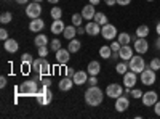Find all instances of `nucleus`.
<instances>
[{
    "instance_id": "obj_30",
    "label": "nucleus",
    "mask_w": 160,
    "mask_h": 119,
    "mask_svg": "<svg viewBox=\"0 0 160 119\" xmlns=\"http://www.w3.org/2000/svg\"><path fill=\"white\" fill-rule=\"evenodd\" d=\"M93 19H95V21H96L98 24H101V26L108 24V16H106V15H104L102 11H98L96 15H95V18H93Z\"/></svg>"
},
{
    "instance_id": "obj_29",
    "label": "nucleus",
    "mask_w": 160,
    "mask_h": 119,
    "mask_svg": "<svg viewBox=\"0 0 160 119\" xmlns=\"http://www.w3.org/2000/svg\"><path fill=\"white\" fill-rule=\"evenodd\" d=\"M149 32H151V29L148 28V26L141 24V26H138V29H136V37H148Z\"/></svg>"
},
{
    "instance_id": "obj_28",
    "label": "nucleus",
    "mask_w": 160,
    "mask_h": 119,
    "mask_svg": "<svg viewBox=\"0 0 160 119\" xmlns=\"http://www.w3.org/2000/svg\"><path fill=\"white\" fill-rule=\"evenodd\" d=\"M117 41L120 42V45H128V44L131 42V35H130L128 32H120V34L117 35Z\"/></svg>"
},
{
    "instance_id": "obj_31",
    "label": "nucleus",
    "mask_w": 160,
    "mask_h": 119,
    "mask_svg": "<svg viewBox=\"0 0 160 119\" xmlns=\"http://www.w3.org/2000/svg\"><path fill=\"white\" fill-rule=\"evenodd\" d=\"M50 16H51L53 19H61V18H62V10H61L59 7H53L51 11H50Z\"/></svg>"
},
{
    "instance_id": "obj_36",
    "label": "nucleus",
    "mask_w": 160,
    "mask_h": 119,
    "mask_svg": "<svg viewBox=\"0 0 160 119\" xmlns=\"http://www.w3.org/2000/svg\"><path fill=\"white\" fill-rule=\"evenodd\" d=\"M149 66H151L154 71H158L160 69V58H152L151 63H149Z\"/></svg>"
},
{
    "instance_id": "obj_52",
    "label": "nucleus",
    "mask_w": 160,
    "mask_h": 119,
    "mask_svg": "<svg viewBox=\"0 0 160 119\" xmlns=\"http://www.w3.org/2000/svg\"><path fill=\"white\" fill-rule=\"evenodd\" d=\"M155 47L160 50V35H158V39H157V42H155Z\"/></svg>"
},
{
    "instance_id": "obj_8",
    "label": "nucleus",
    "mask_w": 160,
    "mask_h": 119,
    "mask_svg": "<svg viewBox=\"0 0 160 119\" xmlns=\"http://www.w3.org/2000/svg\"><path fill=\"white\" fill-rule=\"evenodd\" d=\"M26 15H28L29 18H32V19L40 18V15H42V5H40L38 2L29 3L28 7H26Z\"/></svg>"
},
{
    "instance_id": "obj_51",
    "label": "nucleus",
    "mask_w": 160,
    "mask_h": 119,
    "mask_svg": "<svg viewBox=\"0 0 160 119\" xmlns=\"http://www.w3.org/2000/svg\"><path fill=\"white\" fill-rule=\"evenodd\" d=\"M99 2H101V0H90L91 5H99Z\"/></svg>"
},
{
    "instance_id": "obj_17",
    "label": "nucleus",
    "mask_w": 160,
    "mask_h": 119,
    "mask_svg": "<svg viewBox=\"0 0 160 119\" xmlns=\"http://www.w3.org/2000/svg\"><path fill=\"white\" fill-rule=\"evenodd\" d=\"M3 48L7 51H10V53H16L18 48H19V44H18V41H15V39H7V41L3 42Z\"/></svg>"
},
{
    "instance_id": "obj_21",
    "label": "nucleus",
    "mask_w": 160,
    "mask_h": 119,
    "mask_svg": "<svg viewBox=\"0 0 160 119\" xmlns=\"http://www.w3.org/2000/svg\"><path fill=\"white\" fill-rule=\"evenodd\" d=\"M87 74L88 73H85V71H75V74H74V84L75 85H83L85 82H88V77H87Z\"/></svg>"
},
{
    "instance_id": "obj_45",
    "label": "nucleus",
    "mask_w": 160,
    "mask_h": 119,
    "mask_svg": "<svg viewBox=\"0 0 160 119\" xmlns=\"http://www.w3.org/2000/svg\"><path fill=\"white\" fill-rule=\"evenodd\" d=\"M154 111H155L157 116H160V101H157V103L154 105Z\"/></svg>"
},
{
    "instance_id": "obj_38",
    "label": "nucleus",
    "mask_w": 160,
    "mask_h": 119,
    "mask_svg": "<svg viewBox=\"0 0 160 119\" xmlns=\"http://www.w3.org/2000/svg\"><path fill=\"white\" fill-rule=\"evenodd\" d=\"M48 55V45L38 47V57H47Z\"/></svg>"
},
{
    "instance_id": "obj_19",
    "label": "nucleus",
    "mask_w": 160,
    "mask_h": 119,
    "mask_svg": "<svg viewBox=\"0 0 160 119\" xmlns=\"http://www.w3.org/2000/svg\"><path fill=\"white\" fill-rule=\"evenodd\" d=\"M95 15H96V11H95V5H85L83 7V10H82V16H83V19H87V21H91L93 18H95Z\"/></svg>"
},
{
    "instance_id": "obj_2",
    "label": "nucleus",
    "mask_w": 160,
    "mask_h": 119,
    "mask_svg": "<svg viewBox=\"0 0 160 119\" xmlns=\"http://www.w3.org/2000/svg\"><path fill=\"white\" fill-rule=\"evenodd\" d=\"M31 66H32V69H34L37 74H42V76L48 74V73H50V69H51V66H50L48 60H45L43 57H40V58L34 60V63H32Z\"/></svg>"
},
{
    "instance_id": "obj_9",
    "label": "nucleus",
    "mask_w": 160,
    "mask_h": 119,
    "mask_svg": "<svg viewBox=\"0 0 160 119\" xmlns=\"http://www.w3.org/2000/svg\"><path fill=\"white\" fill-rule=\"evenodd\" d=\"M106 95L109 98H118L120 95H123V87L120 84H109L106 89Z\"/></svg>"
},
{
    "instance_id": "obj_47",
    "label": "nucleus",
    "mask_w": 160,
    "mask_h": 119,
    "mask_svg": "<svg viewBox=\"0 0 160 119\" xmlns=\"http://www.w3.org/2000/svg\"><path fill=\"white\" fill-rule=\"evenodd\" d=\"M5 85H7V77H5V76H2V77H0V87L3 89Z\"/></svg>"
},
{
    "instance_id": "obj_5",
    "label": "nucleus",
    "mask_w": 160,
    "mask_h": 119,
    "mask_svg": "<svg viewBox=\"0 0 160 119\" xmlns=\"http://www.w3.org/2000/svg\"><path fill=\"white\" fill-rule=\"evenodd\" d=\"M139 81H141L144 85H154L155 81H157V74H155V71L151 68V66H146V69L141 73Z\"/></svg>"
},
{
    "instance_id": "obj_27",
    "label": "nucleus",
    "mask_w": 160,
    "mask_h": 119,
    "mask_svg": "<svg viewBox=\"0 0 160 119\" xmlns=\"http://www.w3.org/2000/svg\"><path fill=\"white\" fill-rule=\"evenodd\" d=\"M34 44H35L37 48H38V47H42V45H48V39H47L45 34H37L35 39H34Z\"/></svg>"
},
{
    "instance_id": "obj_41",
    "label": "nucleus",
    "mask_w": 160,
    "mask_h": 119,
    "mask_svg": "<svg viewBox=\"0 0 160 119\" xmlns=\"http://www.w3.org/2000/svg\"><path fill=\"white\" fill-rule=\"evenodd\" d=\"M120 47H122V45H120V42L118 41H112V44H111V48H112V51H118L120 50Z\"/></svg>"
},
{
    "instance_id": "obj_7",
    "label": "nucleus",
    "mask_w": 160,
    "mask_h": 119,
    "mask_svg": "<svg viewBox=\"0 0 160 119\" xmlns=\"http://www.w3.org/2000/svg\"><path fill=\"white\" fill-rule=\"evenodd\" d=\"M101 35L106 39V41H114V39L118 35L117 34V28H115V26L114 24H104L102 26V28H101Z\"/></svg>"
},
{
    "instance_id": "obj_6",
    "label": "nucleus",
    "mask_w": 160,
    "mask_h": 119,
    "mask_svg": "<svg viewBox=\"0 0 160 119\" xmlns=\"http://www.w3.org/2000/svg\"><path fill=\"white\" fill-rule=\"evenodd\" d=\"M128 66L131 71H135L136 74H141L144 69H146V61L142 57H139V53L136 57H131V60L128 61Z\"/></svg>"
},
{
    "instance_id": "obj_10",
    "label": "nucleus",
    "mask_w": 160,
    "mask_h": 119,
    "mask_svg": "<svg viewBox=\"0 0 160 119\" xmlns=\"http://www.w3.org/2000/svg\"><path fill=\"white\" fill-rule=\"evenodd\" d=\"M157 101H158L157 92L149 90V92H144V94H142V105H144V106H154Z\"/></svg>"
},
{
    "instance_id": "obj_14",
    "label": "nucleus",
    "mask_w": 160,
    "mask_h": 119,
    "mask_svg": "<svg viewBox=\"0 0 160 119\" xmlns=\"http://www.w3.org/2000/svg\"><path fill=\"white\" fill-rule=\"evenodd\" d=\"M56 53V61L58 64H68L69 60H71V51L68 48H59L58 51H55Z\"/></svg>"
},
{
    "instance_id": "obj_50",
    "label": "nucleus",
    "mask_w": 160,
    "mask_h": 119,
    "mask_svg": "<svg viewBox=\"0 0 160 119\" xmlns=\"http://www.w3.org/2000/svg\"><path fill=\"white\" fill-rule=\"evenodd\" d=\"M15 2H16L18 5H26V3L29 2V0H15Z\"/></svg>"
},
{
    "instance_id": "obj_15",
    "label": "nucleus",
    "mask_w": 160,
    "mask_h": 119,
    "mask_svg": "<svg viewBox=\"0 0 160 119\" xmlns=\"http://www.w3.org/2000/svg\"><path fill=\"white\" fill-rule=\"evenodd\" d=\"M85 31L88 35H98L101 32V24H98L96 21H88L85 26Z\"/></svg>"
},
{
    "instance_id": "obj_42",
    "label": "nucleus",
    "mask_w": 160,
    "mask_h": 119,
    "mask_svg": "<svg viewBox=\"0 0 160 119\" xmlns=\"http://www.w3.org/2000/svg\"><path fill=\"white\" fill-rule=\"evenodd\" d=\"M96 84H98L96 76H90V79H88V85H90V87H93V85H96Z\"/></svg>"
},
{
    "instance_id": "obj_33",
    "label": "nucleus",
    "mask_w": 160,
    "mask_h": 119,
    "mask_svg": "<svg viewBox=\"0 0 160 119\" xmlns=\"http://www.w3.org/2000/svg\"><path fill=\"white\" fill-rule=\"evenodd\" d=\"M71 19H72V24H74V26H77V28H78V26H82L83 16H82V13H74Z\"/></svg>"
},
{
    "instance_id": "obj_37",
    "label": "nucleus",
    "mask_w": 160,
    "mask_h": 119,
    "mask_svg": "<svg viewBox=\"0 0 160 119\" xmlns=\"http://www.w3.org/2000/svg\"><path fill=\"white\" fill-rule=\"evenodd\" d=\"M50 48H51V50H55V51H58V50L61 48V42L58 41V39H53L51 44H50Z\"/></svg>"
},
{
    "instance_id": "obj_40",
    "label": "nucleus",
    "mask_w": 160,
    "mask_h": 119,
    "mask_svg": "<svg viewBox=\"0 0 160 119\" xmlns=\"http://www.w3.org/2000/svg\"><path fill=\"white\" fill-rule=\"evenodd\" d=\"M0 39H2V42H5L7 39H10V37H8V31H7V29H0Z\"/></svg>"
},
{
    "instance_id": "obj_55",
    "label": "nucleus",
    "mask_w": 160,
    "mask_h": 119,
    "mask_svg": "<svg viewBox=\"0 0 160 119\" xmlns=\"http://www.w3.org/2000/svg\"><path fill=\"white\" fill-rule=\"evenodd\" d=\"M32 2H38V3H40V2H42V0H32Z\"/></svg>"
},
{
    "instance_id": "obj_1",
    "label": "nucleus",
    "mask_w": 160,
    "mask_h": 119,
    "mask_svg": "<svg viewBox=\"0 0 160 119\" xmlns=\"http://www.w3.org/2000/svg\"><path fill=\"white\" fill-rule=\"evenodd\" d=\"M104 100V94L102 90L96 85L90 87L87 92H85V103L90 105V106H99Z\"/></svg>"
},
{
    "instance_id": "obj_44",
    "label": "nucleus",
    "mask_w": 160,
    "mask_h": 119,
    "mask_svg": "<svg viewBox=\"0 0 160 119\" xmlns=\"http://www.w3.org/2000/svg\"><path fill=\"white\" fill-rule=\"evenodd\" d=\"M131 3V0H117V5H122V7H127Z\"/></svg>"
},
{
    "instance_id": "obj_24",
    "label": "nucleus",
    "mask_w": 160,
    "mask_h": 119,
    "mask_svg": "<svg viewBox=\"0 0 160 119\" xmlns=\"http://www.w3.org/2000/svg\"><path fill=\"white\" fill-rule=\"evenodd\" d=\"M62 35H64V39H68V41H72V39H75V35H77V26H74V24H72V26H66Z\"/></svg>"
},
{
    "instance_id": "obj_4",
    "label": "nucleus",
    "mask_w": 160,
    "mask_h": 119,
    "mask_svg": "<svg viewBox=\"0 0 160 119\" xmlns=\"http://www.w3.org/2000/svg\"><path fill=\"white\" fill-rule=\"evenodd\" d=\"M35 98H37L38 105H50L53 100V94L50 92V89L47 85H43L42 89H38V92L35 94Z\"/></svg>"
},
{
    "instance_id": "obj_32",
    "label": "nucleus",
    "mask_w": 160,
    "mask_h": 119,
    "mask_svg": "<svg viewBox=\"0 0 160 119\" xmlns=\"http://www.w3.org/2000/svg\"><path fill=\"white\" fill-rule=\"evenodd\" d=\"M128 69H130V66H128V63H127V61H122V63H118V64L115 66V71H117L118 74H122V76H123Z\"/></svg>"
},
{
    "instance_id": "obj_22",
    "label": "nucleus",
    "mask_w": 160,
    "mask_h": 119,
    "mask_svg": "<svg viewBox=\"0 0 160 119\" xmlns=\"http://www.w3.org/2000/svg\"><path fill=\"white\" fill-rule=\"evenodd\" d=\"M99 71H101V64H99V61H90V63H88V66H87V73H88L90 76H98Z\"/></svg>"
},
{
    "instance_id": "obj_16",
    "label": "nucleus",
    "mask_w": 160,
    "mask_h": 119,
    "mask_svg": "<svg viewBox=\"0 0 160 119\" xmlns=\"http://www.w3.org/2000/svg\"><path fill=\"white\" fill-rule=\"evenodd\" d=\"M118 55H120V58H122L123 61H130L131 57H133V48L130 45H122L120 50H118Z\"/></svg>"
},
{
    "instance_id": "obj_34",
    "label": "nucleus",
    "mask_w": 160,
    "mask_h": 119,
    "mask_svg": "<svg viewBox=\"0 0 160 119\" xmlns=\"http://www.w3.org/2000/svg\"><path fill=\"white\" fill-rule=\"evenodd\" d=\"M13 19V15L10 11H5V13H2V16H0V21H2V24H7V23H10Z\"/></svg>"
},
{
    "instance_id": "obj_48",
    "label": "nucleus",
    "mask_w": 160,
    "mask_h": 119,
    "mask_svg": "<svg viewBox=\"0 0 160 119\" xmlns=\"http://www.w3.org/2000/svg\"><path fill=\"white\" fill-rule=\"evenodd\" d=\"M42 84H43V85H47V87H50V85H51V81H50V77H48V79H43V81H42Z\"/></svg>"
},
{
    "instance_id": "obj_43",
    "label": "nucleus",
    "mask_w": 160,
    "mask_h": 119,
    "mask_svg": "<svg viewBox=\"0 0 160 119\" xmlns=\"http://www.w3.org/2000/svg\"><path fill=\"white\" fill-rule=\"evenodd\" d=\"M74 74H75L74 68H66V76L68 77H74Z\"/></svg>"
},
{
    "instance_id": "obj_3",
    "label": "nucleus",
    "mask_w": 160,
    "mask_h": 119,
    "mask_svg": "<svg viewBox=\"0 0 160 119\" xmlns=\"http://www.w3.org/2000/svg\"><path fill=\"white\" fill-rule=\"evenodd\" d=\"M38 92V85H37V81H24L21 85H19V94L21 95H26V97H32Z\"/></svg>"
},
{
    "instance_id": "obj_18",
    "label": "nucleus",
    "mask_w": 160,
    "mask_h": 119,
    "mask_svg": "<svg viewBox=\"0 0 160 119\" xmlns=\"http://www.w3.org/2000/svg\"><path fill=\"white\" fill-rule=\"evenodd\" d=\"M43 28H45V23L42 18H35L29 23V31H32V32H40Z\"/></svg>"
},
{
    "instance_id": "obj_56",
    "label": "nucleus",
    "mask_w": 160,
    "mask_h": 119,
    "mask_svg": "<svg viewBox=\"0 0 160 119\" xmlns=\"http://www.w3.org/2000/svg\"><path fill=\"white\" fill-rule=\"evenodd\" d=\"M148 2H154V0H148Z\"/></svg>"
},
{
    "instance_id": "obj_12",
    "label": "nucleus",
    "mask_w": 160,
    "mask_h": 119,
    "mask_svg": "<svg viewBox=\"0 0 160 119\" xmlns=\"http://www.w3.org/2000/svg\"><path fill=\"white\" fill-rule=\"evenodd\" d=\"M130 108V100L127 95H120L118 98H115V110L118 113H123Z\"/></svg>"
},
{
    "instance_id": "obj_46",
    "label": "nucleus",
    "mask_w": 160,
    "mask_h": 119,
    "mask_svg": "<svg viewBox=\"0 0 160 119\" xmlns=\"http://www.w3.org/2000/svg\"><path fill=\"white\" fill-rule=\"evenodd\" d=\"M104 3L108 5V7H114L117 3V0H104Z\"/></svg>"
},
{
    "instance_id": "obj_13",
    "label": "nucleus",
    "mask_w": 160,
    "mask_h": 119,
    "mask_svg": "<svg viewBox=\"0 0 160 119\" xmlns=\"http://www.w3.org/2000/svg\"><path fill=\"white\" fill-rule=\"evenodd\" d=\"M136 82H138V77H136V73L135 71H127L125 74H123V85L125 87H130V89H133L136 85Z\"/></svg>"
},
{
    "instance_id": "obj_23",
    "label": "nucleus",
    "mask_w": 160,
    "mask_h": 119,
    "mask_svg": "<svg viewBox=\"0 0 160 119\" xmlns=\"http://www.w3.org/2000/svg\"><path fill=\"white\" fill-rule=\"evenodd\" d=\"M72 85H74V79L72 77H62L61 81H59V90H62V92H68V90H71L72 89Z\"/></svg>"
},
{
    "instance_id": "obj_49",
    "label": "nucleus",
    "mask_w": 160,
    "mask_h": 119,
    "mask_svg": "<svg viewBox=\"0 0 160 119\" xmlns=\"http://www.w3.org/2000/svg\"><path fill=\"white\" fill-rule=\"evenodd\" d=\"M87 31H85V28H82V26H78L77 28V34H85Z\"/></svg>"
},
{
    "instance_id": "obj_26",
    "label": "nucleus",
    "mask_w": 160,
    "mask_h": 119,
    "mask_svg": "<svg viewBox=\"0 0 160 119\" xmlns=\"http://www.w3.org/2000/svg\"><path fill=\"white\" fill-rule=\"evenodd\" d=\"M80 47H82V42L77 41V39H72V41H69L68 50L71 51V53H77V51L80 50Z\"/></svg>"
},
{
    "instance_id": "obj_20",
    "label": "nucleus",
    "mask_w": 160,
    "mask_h": 119,
    "mask_svg": "<svg viewBox=\"0 0 160 119\" xmlns=\"http://www.w3.org/2000/svg\"><path fill=\"white\" fill-rule=\"evenodd\" d=\"M51 32L53 34H61V32H64V29H66V24L62 23V19H53V23H51Z\"/></svg>"
},
{
    "instance_id": "obj_35",
    "label": "nucleus",
    "mask_w": 160,
    "mask_h": 119,
    "mask_svg": "<svg viewBox=\"0 0 160 119\" xmlns=\"http://www.w3.org/2000/svg\"><path fill=\"white\" fill-rule=\"evenodd\" d=\"M21 63H22V64H32V63H34L32 55H31V53H24V55L21 57Z\"/></svg>"
},
{
    "instance_id": "obj_54",
    "label": "nucleus",
    "mask_w": 160,
    "mask_h": 119,
    "mask_svg": "<svg viewBox=\"0 0 160 119\" xmlns=\"http://www.w3.org/2000/svg\"><path fill=\"white\" fill-rule=\"evenodd\" d=\"M48 2H50V3H53V5H56V3L59 2V0H48Z\"/></svg>"
},
{
    "instance_id": "obj_25",
    "label": "nucleus",
    "mask_w": 160,
    "mask_h": 119,
    "mask_svg": "<svg viewBox=\"0 0 160 119\" xmlns=\"http://www.w3.org/2000/svg\"><path fill=\"white\" fill-rule=\"evenodd\" d=\"M99 57L104 58V60H109V58L112 57V48H111V45H102V47L99 48Z\"/></svg>"
},
{
    "instance_id": "obj_11",
    "label": "nucleus",
    "mask_w": 160,
    "mask_h": 119,
    "mask_svg": "<svg viewBox=\"0 0 160 119\" xmlns=\"http://www.w3.org/2000/svg\"><path fill=\"white\" fill-rule=\"evenodd\" d=\"M135 51L139 55H144L146 51L149 50V42L146 41V37H136V41H135Z\"/></svg>"
},
{
    "instance_id": "obj_53",
    "label": "nucleus",
    "mask_w": 160,
    "mask_h": 119,
    "mask_svg": "<svg viewBox=\"0 0 160 119\" xmlns=\"http://www.w3.org/2000/svg\"><path fill=\"white\" fill-rule=\"evenodd\" d=\"M155 31H157V34H158V35H160V23H158V24H157V28H155Z\"/></svg>"
},
{
    "instance_id": "obj_39",
    "label": "nucleus",
    "mask_w": 160,
    "mask_h": 119,
    "mask_svg": "<svg viewBox=\"0 0 160 119\" xmlns=\"http://www.w3.org/2000/svg\"><path fill=\"white\" fill-rule=\"evenodd\" d=\"M142 94H144V92H141L139 89L131 90V97H133V98H136V100H138V98H142Z\"/></svg>"
}]
</instances>
